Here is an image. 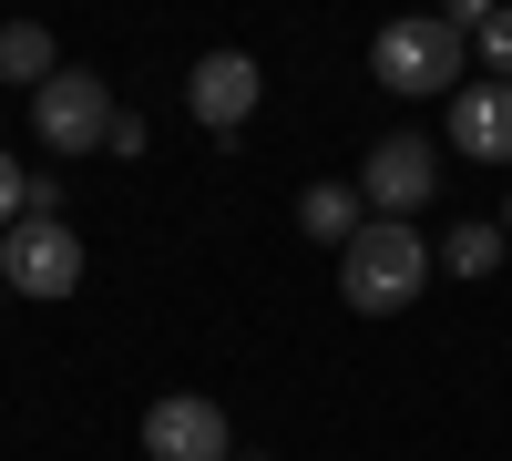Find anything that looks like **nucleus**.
Instances as JSON below:
<instances>
[{
  "mask_svg": "<svg viewBox=\"0 0 512 461\" xmlns=\"http://www.w3.org/2000/svg\"><path fill=\"white\" fill-rule=\"evenodd\" d=\"M21 216H31V175H21V164H11V154H0V236H11Z\"/></svg>",
  "mask_w": 512,
  "mask_h": 461,
  "instance_id": "13",
  "label": "nucleus"
},
{
  "mask_svg": "<svg viewBox=\"0 0 512 461\" xmlns=\"http://www.w3.org/2000/svg\"><path fill=\"white\" fill-rule=\"evenodd\" d=\"M226 461H267V451H226Z\"/></svg>",
  "mask_w": 512,
  "mask_h": 461,
  "instance_id": "14",
  "label": "nucleus"
},
{
  "mask_svg": "<svg viewBox=\"0 0 512 461\" xmlns=\"http://www.w3.org/2000/svg\"><path fill=\"white\" fill-rule=\"evenodd\" d=\"M256 93H267V72H256V52H205L185 72V113L205 123V134H246Z\"/></svg>",
  "mask_w": 512,
  "mask_h": 461,
  "instance_id": "6",
  "label": "nucleus"
},
{
  "mask_svg": "<svg viewBox=\"0 0 512 461\" xmlns=\"http://www.w3.org/2000/svg\"><path fill=\"white\" fill-rule=\"evenodd\" d=\"M451 154L512 164V82H461L451 93Z\"/></svg>",
  "mask_w": 512,
  "mask_h": 461,
  "instance_id": "8",
  "label": "nucleus"
},
{
  "mask_svg": "<svg viewBox=\"0 0 512 461\" xmlns=\"http://www.w3.org/2000/svg\"><path fill=\"white\" fill-rule=\"evenodd\" d=\"M144 461H226V410L205 390H164L144 410Z\"/></svg>",
  "mask_w": 512,
  "mask_h": 461,
  "instance_id": "7",
  "label": "nucleus"
},
{
  "mask_svg": "<svg viewBox=\"0 0 512 461\" xmlns=\"http://www.w3.org/2000/svg\"><path fill=\"white\" fill-rule=\"evenodd\" d=\"M52 72H62L52 62V31H41V21H0V82H31V93H41Z\"/></svg>",
  "mask_w": 512,
  "mask_h": 461,
  "instance_id": "10",
  "label": "nucleus"
},
{
  "mask_svg": "<svg viewBox=\"0 0 512 461\" xmlns=\"http://www.w3.org/2000/svg\"><path fill=\"white\" fill-rule=\"evenodd\" d=\"M113 113H123V103H113V82H103V72H82V62H62V72L31 93V134L52 144L62 164H82V154H103Z\"/></svg>",
  "mask_w": 512,
  "mask_h": 461,
  "instance_id": "3",
  "label": "nucleus"
},
{
  "mask_svg": "<svg viewBox=\"0 0 512 461\" xmlns=\"http://www.w3.org/2000/svg\"><path fill=\"white\" fill-rule=\"evenodd\" d=\"M0 298H11V287H0Z\"/></svg>",
  "mask_w": 512,
  "mask_h": 461,
  "instance_id": "16",
  "label": "nucleus"
},
{
  "mask_svg": "<svg viewBox=\"0 0 512 461\" xmlns=\"http://www.w3.org/2000/svg\"><path fill=\"white\" fill-rule=\"evenodd\" d=\"M502 236H512V205H502Z\"/></svg>",
  "mask_w": 512,
  "mask_h": 461,
  "instance_id": "15",
  "label": "nucleus"
},
{
  "mask_svg": "<svg viewBox=\"0 0 512 461\" xmlns=\"http://www.w3.org/2000/svg\"><path fill=\"white\" fill-rule=\"evenodd\" d=\"M369 82H379V93H461V82H472V41H461L441 11L431 21H390V31H379L369 41Z\"/></svg>",
  "mask_w": 512,
  "mask_h": 461,
  "instance_id": "2",
  "label": "nucleus"
},
{
  "mask_svg": "<svg viewBox=\"0 0 512 461\" xmlns=\"http://www.w3.org/2000/svg\"><path fill=\"white\" fill-rule=\"evenodd\" d=\"M502 246H512L502 226H451V236L431 246V257H441L451 277H492V267H502Z\"/></svg>",
  "mask_w": 512,
  "mask_h": 461,
  "instance_id": "11",
  "label": "nucleus"
},
{
  "mask_svg": "<svg viewBox=\"0 0 512 461\" xmlns=\"http://www.w3.org/2000/svg\"><path fill=\"white\" fill-rule=\"evenodd\" d=\"M297 226H308L318 246H349L369 226V205H359V185H308V195H297Z\"/></svg>",
  "mask_w": 512,
  "mask_h": 461,
  "instance_id": "9",
  "label": "nucleus"
},
{
  "mask_svg": "<svg viewBox=\"0 0 512 461\" xmlns=\"http://www.w3.org/2000/svg\"><path fill=\"white\" fill-rule=\"evenodd\" d=\"M0 287H11V298H72L82 287V236L62 216H21L0 236Z\"/></svg>",
  "mask_w": 512,
  "mask_h": 461,
  "instance_id": "4",
  "label": "nucleus"
},
{
  "mask_svg": "<svg viewBox=\"0 0 512 461\" xmlns=\"http://www.w3.org/2000/svg\"><path fill=\"white\" fill-rule=\"evenodd\" d=\"M441 195V144L431 134H390V144H369V164H359V205L369 216H420V205Z\"/></svg>",
  "mask_w": 512,
  "mask_h": 461,
  "instance_id": "5",
  "label": "nucleus"
},
{
  "mask_svg": "<svg viewBox=\"0 0 512 461\" xmlns=\"http://www.w3.org/2000/svg\"><path fill=\"white\" fill-rule=\"evenodd\" d=\"M431 236L420 226H400V216H369L349 246H338V298H349L359 318H400L420 287H431Z\"/></svg>",
  "mask_w": 512,
  "mask_h": 461,
  "instance_id": "1",
  "label": "nucleus"
},
{
  "mask_svg": "<svg viewBox=\"0 0 512 461\" xmlns=\"http://www.w3.org/2000/svg\"><path fill=\"white\" fill-rule=\"evenodd\" d=\"M472 52H482V82H512V11H482L472 21Z\"/></svg>",
  "mask_w": 512,
  "mask_h": 461,
  "instance_id": "12",
  "label": "nucleus"
}]
</instances>
